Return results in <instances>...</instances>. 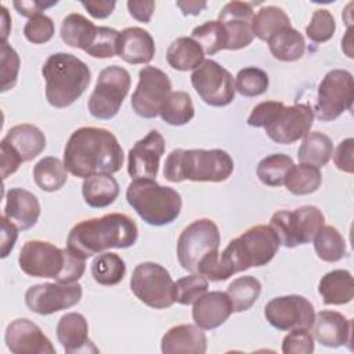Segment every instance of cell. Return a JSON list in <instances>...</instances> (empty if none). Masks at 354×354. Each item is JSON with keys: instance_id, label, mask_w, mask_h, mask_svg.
<instances>
[{"instance_id": "1", "label": "cell", "mask_w": 354, "mask_h": 354, "mask_svg": "<svg viewBox=\"0 0 354 354\" xmlns=\"http://www.w3.org/2000/svg\"><path fill=\"white\" fill-rule=\"evenodd\" d=\"M279 245L281 242L271 225H253L232 239L221 253L216 252L206 256L199 263L196 274L213 282L225 281L250 267L266 266L274 259Z\"/></svg>"}, {"instance_id": "2", "label": "cell", "mask_w": 354, "mask_h": 354, "mask_svg": "<svg viewBox=\"0 0 354 354\" xmlns=\"http://www.w3.org/2000/svg\"><path fill=\"white\" fill-rule=\"evenodd\" d=\"M123 160L124 155L118 138L101 127L75 130L64 149L66 170L80 178L116 173L122 169Z\"/></svg>"}, {"instance_id": "3", "label": "cell", "mask_w": 354, "mask_h": 354, "mask_svg": "<svg viewBox=\"0 0 354 354\" xmlns=\"http://www.w3.org/2000/svg\"><path fill=\"white\" fill-rule=\"evenodd\" d=\"M137 238L138 228L130 216L109 213L77 223L68 235L66 248L76 256L87 259L106 249L130 248Z\"/></svg>"}, {"instance_id": "4", "label": "cell", "mask_w": 354, "mask_h": 354, "mask_svg": "<svg viewBox=\"0 0 354 354\" xmlns=\"http://www.w3.org/2000/svg\"><path fill=\"white\" fill-rule=\"evenodd\" d=\"M19 268L29 277L51 278L59 283H75L86 270V259L68 248L59 249L47 241H28L18 256Z\"/></svg>"}, {"instance_id": "5", "label": "cell", "mask_w": 354, "mask_h": 354, "mask_svg": "<svg viewBox=\"0 0 354 354\" xmlns=\"http://www.w3.org/2000/svg\"><path fill=\"white\" fill-rule=\"evenodd\" d=\"M234 171V160L224 149H173L165 162L163 174L170 183L225 181Z\"/></svg>"}, {"instance_id": "6", "label": "cell", "mask_w": 354, "mask_h": 354, "mask_svg": "<svg viewBox=\"0 0 354 354\" xmlns=\"http://www.w3.org/2000/svg\"><path fill=\"white\" fill-rule=\"evenodd\" d=\"M46 98L54 108L72 105L88 87L91 72L86 62L68 53L50 55L43 68Z\"/></svg>"}, {"instance_id": "7", "label": "cell", "mask_w": 354, "mask_h": 354, "mask_svg": "<svg viewBox=\"0 0 354 354\" xmlns=\"http://www.w3.org/2000/svg\"><path fill=\"white\" fill-rule=\"evenodd\" d=\"M126 199L136 213L149 225L162 227L173 223L181 212L180 194L156 180H133L126 189Z\"/></svg>"}, {"instance_id": "8", "label": "cell", "mask_w": 354, "mask_h": 354, "mask_svg": "<svg viewBox=\"0 0 354 354\" xmlns=\"http://www.w3.org/2000/svg\"><path fill=\"white\" fill-rule=\"evenodd\" d=\"M325 217L317 206L306 205L295 210H279L270 220L279 242L286 248L306 245L324 227Z\"/></svg>"}, {"instance_id": "9", "label": "cell", "mask_w": 354, "mask_h": 354, "mask_svg": "<svg viewBox=\"0 0 354 354\" xmlns=\"http://www.w3.org/2000/svg\"><path fill=\"white\" fill-rule=\"evenodd\" d=\"M131 84L130 73L118 65L104 68L88 98V112L93 118L108 120L116 116Z\"/></svg>"}, {"instance_id": "10", "label": "cell", "mask_w": 354, "mask_h": 354, "mask_svg": "<svg viewBox=\"0 0 354 354\" xmlns=\"http://www.w3.org/2000/svg\"><path fill=\"white\" fill-rule=\"evenodd\" d=\"M220 231L210 218H199L187 225L177 239V259L189 272H196L199 263L209 254L218 252Z\"/></svg>"}, {"instance_id": "11", "label": "cell", "mask_w": 354, "mask_h": 354, "mask_svg": "<svg viewBox=\"0 0 354 354\" xmlns=\"http://www.w3.org/2000/svg\"><path fill=\"white\" fill-rule=\"evenodd\" d=\"M134 296L152 308H167L174 301V282L169 271L158 263L145 261L136 266L130 278Z\"/></svg>"}, {"instance_id": "12", "label": "cell", "mask_w": 354, "mask_h": 354, "mask_svg": "<svg viewBox=\"0 0 354 354\" xmlns=\"http://www.w3.org/2000/svg\"><path fill=\"white\" fill-rule=\"evenodd\" d=\"M354 80L346 69L329 71L318 86L314 116L322 122L337 119L344 111H351Z\"/></svg>"}, {"instance_id": "13", "label": "cell", "mask_w": 354, "mask_h": 354, "mask_svg": "<svg viewBox=\"0 0 354 354\" xmlns=\"http://www.w3.org/2000/svg\"><path fill=\"white\" fill-rule=\"evenodd\" d=\"M198 95L210 106H227L235 98V83L231 73L213 59H205L191 75Z\"/></svg>"}, {"instance_id": "14", "label": "cell", "mask_w": 354, "mask_h": 354, "mask_svg": "<svg viewBox=\"0 0 354 354\" xmlns=\"http://www.w3.org/2000/svg\"><path fill=\"white\" fill-rule=\"evenodd\" d=\"M314 118V111L307 104L285 106L282 102L266 123L264 130L274 142L292 144L310 133Z\"/></svg>"}, {"instance_id": "15", "label": "cell", "mask_w": 354, "mask_h": 354, "mask_svg": "<svg viewBox=\"0 0 354 354\" xmlns=\"http://www.w3.org/2000/svg\"><path fill=\"white\" fill-rule=\"evenodd\" d=\"M171 93L169 76L159 68L144 66L138 72V84L131 95L133 111L145 119H153L166 97Z\"/></svg>"}, {"instance_id": "16", "label": "cell", "mask_w": 354, "mask_h": 354, "mask_svg": "<svg viewBox=\"0 0 354 354\" xmlns=\"http://www.w3.org/2000/svg\"><path fill=\"white\" fill-rule=\"evenodd\" d=\"M83 289L79 283H37L25 293L28 308L40 315H50L77 304Z\"/></svg>"}, {"instance_id": "17", "label": "cell", "mask_w": 354, "mask_h": 354, "mask_svg": "<svg viewBox=\"0 0 354 354\" xmlns=\"http://www.w3.org/2000/svg\"><path fill=\"white\" fill-rule=\"evenodd\" d=\"M268 324L278 330L310 329L315 317L314 306L303 296L288 295L271 299L264 307Z\"/></svg>"}, {"instance_id": "18", "label": "cell", "mask_w": 354, "mask_h": 354, "mask_svg": "<svg viewBox=\"0 0 354 354\" xmlns=\"http://www.w3.org/2000/svg\"><path fill=\"white\" fill-rule=\"evenodd\" d=\"M165 152V138L158 130H151L144 138L138 140L129 151L127 171L133 180H155L159 162Z\"/></svg>"}, {"instance_id": "19", "label": "cell", "mask_w": 354, "mask_h": 354, "mask_svg": "<svg viewBox=\"0 0 354 354\" xmlns=\"http://www.w3.org/2000/svg\"><path fill=\"white\" fill-rule=\"evenodd\" d=\"M6 344L12 354H54L55 348L43 330L28 318H17L6 328Z\"/></svg>"}, {"instance_id": "20", "label": "cell", "mask_w": 354, "mask_h": 354, "mask_svg": "<svg viewBox=\"0 0 354 354\" xmlns=\"http://www.w3.org/2000/svg\"><path fill=\"white\" fill-rule=\"evenodd\" d=\"M252 3L230 1L218 12V22L224 26L227 35L225 50H239L248 47L253 40Z\"/></svg>"}, {"instance_id": "21", "label": "cell", "mask_w": 354, "mask_h": 354, "mask_svg": "<svg viewBox=\"0 0 354 354\" xmlns=\"http://www.w3.org/2000/svg\"><path fill=\"white\" fill-rule=\"evenodd\" d=\"M313 337L325 347H340L351 343L353 321L332 310L319 311L311 325Z\"/></svg>"}, {"instance_id": "22", "label": "cell", "mask_w": 354, "mask_h": 354, "mask_svg": "<svg viewBox=\"0 0 354 354\" xmlns=\"http://www.w3.org/2000/svg\"><path fill=\"white\" fill-rule=\"evenodd\" d=\"M232 303L227 292L213 290L202 295L192 308L195 325L201 329L210 330L223 325L232 314Z\"/></svg>"}, {"instance_id": "23", "label": "cell", "mask_w": 354, "mask_h": 354, "mask_svg": "<svg viewBox=\"0 0 354 354\" xmlns=\"http://www.w3.org/2000/svg\"><path fill=\"white\" fill-rule=\"evenodd\" d=\"M57 337L66 354L98 351L88 339V324L79 313H66L59 318L57 324Z\"/></svg>"}, {"instance_id": "24", "label": "cell", "mask_w": 354, "mask_h": 354, "mask_svg": "<svg viewBox=\"0 0 354 354\" xmlns=\"http://www.w3.org/2000/svg\"><path fill=\"white\" fill-rule=\"evenodd\" d=\"M18 230L32 228L40 216V203L35 194L24 188H11L6 195L4 214Z\"/></svg>"}, {"instance_id": "25", "label": "cell", "mask_w": 354, "mask_h": 354, "mask_svg": "<svg viewBox=\"0 0 354 354\" xmlns=\"http://www.w3.org/2000/svg\"><path fill=\"white\" fill-rule=\"evenodd\" d=\"M206 348V335L199 326L192 324H181L170 328L162 336L160 342V350L163 354H205Z\"/></svg>"}, {"instance_id": "26", "label": "cell", "mask_w": 354, "mask_h": 354, "mask_svg": "<svg viewBox=\"0 0 354 354\" xmlns=\"http://www.w3.org/2000/svg\"><path fill=\"white\" fill-rule=\"evenodd\" d=\"M118 55L129 64H148L155 55V43L151 33L138 26H130L120 32Z\"/></svg>"}, {"instance_id": "27", "label": "cell", "mask_w": 354, "mask_h": 354, "mask_svg": "<svg viewBox=\"0 0 354 354\" xmlns=\"http://www.w3.org/2000/svg\"><path fill=\"white\" fill-rule=\"evenodd\" d=\"M1 141L6 142L22 162L35 159L46 148L44 133L29 123H21L11 127Z\"/></svg>"}, {"instance_id": "28", "label": "cell", "mask_w": 354, "mask_h": 354, "mask_svg": "<svg viewBox=\"0 0 354 354\" xmlns=\"http://www.w3.org/2000/svg\"><path fill=\"white\" fill-rule=\"evenodd\" d=\"M318 292L324 304L342 306L347 304L354 297L353 275L347 270H333L326 272L319 283Z\"/></svg>"}, {"instance_id": "29", "label": "cell", "mask_w": 354, "mask_h": 354, "mask_svg": "<svg viewBox=\"0 0 354 354\" xmlns=\"http://www.w3.org/2000/svg\"><path fill=\"white\" fill-rule=\"evenodd\" d=\"M59 33L65 44L73 48H82L84 53H87L97 37L98 26H95L84 15L72 12L62 19Z\"/></svg>"}, {"instance_id": "30", "label": "cell", "mask_w": 354, "mask_h": 354, "mask_svg": "<svg viewBox=\"0 0 354 354\" xmlns=\"http://www.w3.org/2000/svg\"><path fill=\"white\" fill-rule=\"evenodd\" d=\"M82 195L90 207H106L115 202L119 195V184L112 174H97L84 178Z\"/></svg>"}, {"instance_id": "31", "label": "cell", "mask_w": 354, "mask_h": 354, "mask_svg": "<svg viewBox=\"0 0 354 354\" xmlns=\"http://www.w3.org/2000/svg\"><path fill=\"white\" fill-rule=\"evenodd\" d=\"M169 65L176 71H195L205 61V51L192 37H177L166 51Z\"/></svg>"}, {"instance_id": "32", "label": "cell", "mask_w": 354, "mask_h": 354, "mask_svg": "<svg viewBox=\"0 0 354 354\" xmlns=\"http://www.w3.org/2000/svg\"><path fill=\"white\" fill-rule=\"evenodd\" d=\"M268 48L271 54L285 62H292L303 57L306 50V41L303 35L292 26L283 28L270 37Z\"/></svg>"}, {"instance_id": "33", "label": "cell", "mask_w": 354, "mask_h": 354, "mask_svg": "<svg viewBox=\"0 0 354 354\" xmlns=\"http://www.w3.org/2000/svg\"><path fill=\"white\" fill-rule=\"evenodd\" d=\"M333 155L332 140L319 131H310L303 137V142L299 148L297 158L300 163L311 165L315 167L325 166Z\"/></svg>"}, {"instance_id": "34", "label": "cell", "mask_w": 354, "mask_h": 354, "mask_svg": "<svg viewBox=\"0 0 354 354\" xmlns=\"http://www.w3.org/2000/svg\"><path fill=\"white\" fill-rule=\"evenodd\" d=\"M290 26V19L288 14L275 6L261 7L252 19L253 36L263 41H268L271 36L283 28Z\"/></svg>"}, {"instance_id": "35", "label": "cell", "mask_w": 354, "mask_h": 354, "mask_svg": "<svg viewBox=\"0 0 354 354\" xmlns=\"http://www.w3.org/2000/svg\"><path fill=\"white\" fill-rule=\"evenodd\" d=\"M64 162L54 156L40 159L33 167V178L37 187L47 192L58 191L68 180V173Z\"/></svg>"}, {"instance_id": "36", "label": "cell", "mask_w": 354, "mask_h": 354, "mask_svg": "<svg viewBox=\"0 0 354 354\" xmlns=\"http://www.w3.org/2000/svg\"><path fill=\"white\" fill-rule=\"evenodd\" d=\"M159 115L163 122L171 126L187 124L195 116L192 98L185 91H171L162 102Z\"/></svg>"}, {"instance_id": "37", "label": "cell", "mask_w": 354, "mask_h": 354, "mask_svg": "<svg viewBox=\"0 0 354 354\" xmlns=\"http://www.w3.org/2000/svg\"><path fill=\"white\" fill-rule=\"evenodd\" d=\"M126 274V263L112 252H105L94 257L91 263V275L94 281L104 286L118 285Z\"/></svg>"}, {"instance_id": "38", "label": "cell", "mask_w": 354, "mask_h": 354, "mask_svg": "<svg viewBox=\"0 0 354 354\" xmlns=\"http://www.w3.org/2000/svg\"><path fill=\"white\" fill-rule=\"evenodd\" d=\"M322 183V176L318 167L300 163L293 165L283 181V185L293 195H308L315 192Z\"/></svg>"}, {"instance_id": "39", "label": "cell", "mask_w": 354, "mask_h": 354, "mask_svg": "<svg viewBox=\"0 0 354 354\" xmlns=\"http://www.w3.org/2000/svg\"><path fill=\"white\" fill-rule=\"evenodd\" d=\"M314 249L318 257L328 263H335L346 256V242L333 225H324L314 236Z\"/></svg>"}, {"instance_id": "40", "label": "cell", "mask_w": 354, "mask_h": 354, "mask_svg": "<svg viewBox=\"0 0 354 354\" xmlns=\"http://www.w3.org/2000/svg\"><path fill=\"white\" fill-rule=\"evenodd\" d=\"M261 292V283L254 277L246 275L234 279L228 288L227 295L232 303L235 313H242L249 310L254 301L259 299Z\"/></svg>"}, {"instance_id": "41", "label": "cell", "mask_w": 354, "mask_h": 354, "mask_svg": "<svg viewBox=\"0 0 354 354\" xmlns=\"http://www.w3.org/2000/svg\"><path fill=\"white\" fill-rule=\"evenodd\" d=\"M292 166L293 159L290 156L285 153H271L259 162L256 174L264 185L281 187Z\"/></svg>"}, {"instance_id": "42", "label": "cell", "mask_w": 354, "mask_h": 354, "mask_svg": "<svg viewBox=\"0 0 354 354\" xmlns=\"http://www.w3.org/2000/svg\"><path fill=\"white\" fill-rule=\"evenodd\" d=\"M203 48L205 54L213 55L227 47V35L218 21H207L192 30L191 36Z\"/></svg>"}, {"instance_id": "43", "label": "cell", "mask_w": 354, "mask_h": 354, "mask_svg": "<svg viewBox=\"0 0 354 354\" xmlns=\"http://www.w3.org/2000/svg\"><path fill=\"white\" fill-rule=\"evenodd\" d=\"M268 75L256 66H248L238 72L235 79V91L245 97H257L267 91Z\"/></svg>"}, {"instance_id": "44", "label": "cell", "mask_w": 354, "mask_h": 354, "mask_svg": "<svg viewBox=\"0 0 354 354\" xmlns=\"http://www.w3.org/2000/svg\"><path fill=\"white\" fill-rule=\"evenodd\" d=\"M207 279L201 274H192L174 282V301L183 306L194 304L207 292Z\"/></svg>"}, {"instance_id": "45", "label": "cell", "mask_w": 354, "mask_h": 354, "mask_svg": "<svg viewBox=\"0 0 354 354\" xmlns=\"http://www.w3.org/2000/svg\"><path fill=\"white\" fill-rule=\"evenodd\" d=\"M335 30L336 22L333 15L325 8H318L313 12L311 21L306 28V35L314 43H325L333 37Z\"/></svg>"}, {"instance_id": "46", "label": "cell", "mask_w": 354, "mask_h": 354, "mask_svg": "<svg viewBox=\"0 0 354 354\" xmlns=\"http://www.w3.org/2000/svg\"><path fill=\"white\" fill-rule=\"evenodd\" d=\"M120 32L108 26H98L97 37L87 51L94 58H112L118 55V40Z\"/></svg>"}, {"instance_id": "47", "label": "cell", "mask_w": 354, "mask_h": 354, "mask_svg": "<svg viewBox=\"0 0 354 354\" xmlns=\"http://www.w3.org/2000/svg\"><path fill=\"white\" fill-rule=\"evenodd\" d=\"M24 35L33 44L47 43L54 35V22L50 17L37 14L25 24Z\"/></svg>"}, {"instance_id": "48", "label": "cell", "mask_w": 354, "mask_h": 354, "mask_svg": "<svg viewBox=\"0 0 354 354\" xmlns=\"http://www.w3.org/2000/svg\"><path fill=\"white\" fill-rule=\"evenodd\" d=\"M19 57L17 51L8 46L7 41H1V91L12 88L17 83L19 72Z\"/></svg>"}, {"instance_id": "49", "label": "cell", "mask_w": 354, "mask_h": 354, "mask_svg": "<svg viewBox=\"0 0 354 354\" xmlns=\"http://www.w3.org/2000/svg\"><path fill=\"white\" fill-rule=\"evenodd\" d=\"M314 351V337L306 328H296L282 340V353L285 354H311Z\"/></svg>"}, {"instance_id": "50", "label": "cell", "mask_w": 354, "mask_h": 354, "mask_svg": "<svg viewBox=\"0 0 354 354\" xmlns=\"http://www.w3.org/2000/svg\"><path fill=\"white\" fill-rule=\"evenodd\" d=\"M353 155H354V138L348 137L346 140H343L333 155V162L336 165V167L344 173H354V160H353Z\"/></svg>"}, {"instance_id": "51", "label": "cell", "mask_w": 354, "mask_h": 354, "mask_svg": "<svg viewBox=\"0 0 354 354\" xmlns=\"http://www.w3.org/2000/svg\"><path fill=\"white\" fill-rule=\"evenodd\" d=\"M18 238V227L6 216L1 217V257L6 259L12 250Z\"/></svg>"}, {"instance_id": "52", "label": "cell", "mask_w": 354, "mask_h": 354, "mask_svg": "<svg viewBox=\"0 0 354 354\" xmlns=\"http://www.w3.org/2000/svg\"><path fill=\"white\" fill-rule=\"evenodd\" d=\"M127 8L130 15L144 24L151 21V17L155 10V1L152 0H130L127 1Z\"/></svg>"}, {"instance_id": "53", "label": "cell", "mask_w": 354, "mask_h": 354, "mask_svg": "<svg viewBox=\"0 0 354 354\" xmlns=\"http://www.w3.org/2000/svg\"><path fill=\"white\" fill-rule=\"evenodd\" d=\"M0 148H1V177L3 180H6L10 174L18 170L22 160L6 142L1 141Z\"/></svg>"}, {"instance_id": "54", "label": "cell", "mask_w": 354, "mask_h": 354, "mask_svg": "<svg viewBox=\"0 0 354 354\" xmlns=\"http://www.w3.org/2000/svg\"><path fill=\"white\" fill-rule=\"evenodd\" d=\"M58 1H50V3H44V1H37V0H33V1H14V7L15 10L24 15V17H28V18H32L37 14H41L43 10L48 8V7H53L55 6Z\"/></svg>"}, {"instance_id": "55", "label": "cell", "mask_w": 354, "mask_h": 354, "mask_svg": "<svg viewBox=\"0 0 354 354\" xmlns=\"http://www.w3.org/2000/svg\"><path fill=\"white\" fill-rule=\"evenodd\" d=\"M91 17L97 18V19H102V18H106L112 14L115 6H116V1H106V0H97V1H82L80 3Z\"/></svg>"}, {"instance_id": "56", "label": "cell", "mask_w": 354, "mask_h": 354, "mask_svg": "<svg viewBox=\"0 0 354 354\" xmlns=\"http://www.w3.org/2000/svg\"><path fill=\"white\" fill-rule=\"evenodd\" d=\"M177 7L181 10L183 15H198L202 10L206 8V1L198 0H187V1H177Z\"/></svg>"}, {"instance_id": "57", "label": "cell", "mask_w": 354, "mask_h": 354, "mask_svg": "<svg viewBox=\"0 0 354 354\" xmlns=\"http://www.w3.org/2000/svg\"><path fill=\"white\" fill-rule=\"evenodd\" d=\"M1 10V37H3V41H7V37H8V30H10V15H8V11L4 6L0 7Z\"/></svg>"}]
</instances>
